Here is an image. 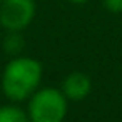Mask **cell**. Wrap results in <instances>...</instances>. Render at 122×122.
<instances>
[{
	"instance_id": "obj_1",
	"label": "cell",
	"mask_w": 122,
	"mask_h": 122,
	"mask_svg": "<svg viewBox=\"0 0 122 122\" xmlns=\"http://www.w3.org/2000/svg\"><path fill=\"white\" fill-rule=\"evenodd\" d=\"M44 75L42 64L37 59L15 55L2 72V92L12 102H24L40 87Z\"/></svg>"
},
{
	"instance_id": "obj_2",
	"label": "cell",
	"mask_w": 122,
	"mask_h": 122,
	"mask_svg": "<svg viewBox=\"0 0 122 122\" xmlns=\"http://www.w3.org/2000/svg\"><path fill=\"white\" fill-rule=\"evenodd\" d=\"M69 110V100L60 89H37L29 97L27 114L30 122H64Z\"/></svg>"
},
{
	"instance_id": "obj_3",
	"label": "cell",
	"mask_w": 122,
	"mask_h": 122,
	"mask_svg": "<svg viewBox=\"0 0 122 122\" xmlns=\"http://www.w3.org/2000/svg\"><path fill=\"white\" fill-rule=\"evenodd\" d=\"M35 12V0H2L0 25L7 32H22L32 24Z\"/></svg>"
},
{
	"instance_id": "obj_4",
	"label": "cell",
	"mask_w": 122,
	"mask_h": 122,
	"mask_svg": "<svg viewBox=\"0 0 122 122\" xmlns=\"http://www.w3.org/2000/svg\"><path fill=\"white\" fill-rule=\"evenodd\" d=\"M60 90L64 92V95L67 97V100L72 102H80L84 100L90 90H92V82L90 77L85 75L84 72H70L64 80H62V87Z\"/></svg>"
},
{
	"instance_id": "obj_5",
	"label": "cell",
	"mask_w": 122,
	"mask_h": 122,
	"mask_svg": "<svg viewBox=\"0 0 122 122\" xmlns=\"http://www.w3.org/2000/svg\"><path fill=\"white\" fill-rule=\"evenodd\" d=\"M0 122H30L27 110L20 109L19 105L7 104L0 105Z\"/></svg>"
},
{
	"instance_id": "obj_6",
	"label": "cell",
	"mask_w": 122,
	"mask_h": 122,
	"mask_svg": "<svg viewBox=\"0 0 122 122\" xmlns=\"http://www.w3.org/2000/svg\"><path fill=\"white\" fill-rule=\"evenodd\" d=\"M4 52L10 57H15V55H20L24 47H25V40L24 37L20 35V32H7V37L4 39Z\"/></svg>"
},
{
	"instance_id": "obj_7",
	"label": "cell",
	"mask_w": 122,
	"mask_h": 122,
	"mask_svg": "<svg viewBox=\"0 0 122 122\" xmlns=\"http://www.w3.org/2000/svg\"><path fill=\"white\" fill-rule=\"evenodd\" d=\"M102 2H104V7L112 14L122 12V0H102Z\"/></svg>"
},
{
	"instance_id": "obj_8",
	"label": "cell",
	"mask_w": 122,
	"mask_h": 122,
	"mask_svg": "<svg viewBox=\"0 0 122 122\" xmlns=\"http://www.w3.org/2000/svg\"><path fill=\"white\" fill-rule=\"evenodd\" d=\"M69 2H72V4H85L89 0H69Z\"/></svg>"
},
{
	"instance_id": "obj_9",
	"label": "cell",
	"mask_w": 122,
	"mask_h": 122,
	"mask_svg": "<svg viewBox=\"0 0 122 122\" xmlns=\"http://www.w3.org/2000/svg\"><path fill=\"white\" fill-rule=\"evenodd\" d=\"M0 2H2V0H0Z\"/></svg>"
}]
</instances>
